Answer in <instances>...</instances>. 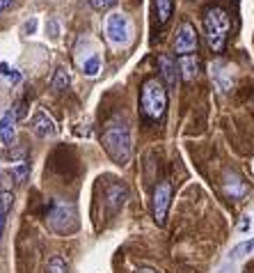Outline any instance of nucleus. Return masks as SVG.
<instances>
[{
  "label": "nucleus",
  "instance_id": "nucleus-10",
  "mask_svg": "<svg viewBox=\"0 0 254 273\" xmlns=\"http://www.w3.org/2000/svg\"><path fill=\"white\" fill-rule=\"evenodd\" d=\"M32 131L39 138H53L58 133V126H55L53 117L46 110H37V113L32 115Z\"/></svg>",
  "mask_w": 254,
  "mask_h": 273
},
{
  "label": "nucleus",
  "instance_id": "nucleus-2",
  "mask_svg": "<svg viewBox=\"0 0 254 273\" xmlns=\"http://www.w3.org/2000/svg\"><path fill=\"white\" fill-rule=\"evenodd\" d=\"M140 108L149 120H160L167 110V90L158 78L144 81L142 90H140Z\"/></svg>",
  "mask_w": 254,
  "mask_h": 273
},
{
  "label": "nucleus",
  "instance_id": "nucleus-14",
  "mask_svg": "<svg viewBox=\"0 0 254 273\" xmlns=\"http://www.w3.org/2000/svg\"><path fill=\"white\" fill-rule=\"evenodd\" d=\"M224 193L229 197H243L247 193V184L240 179V177H236V175H227V182H224Z\"/></svg>",
  "mask_w": 254,
  "mask_h": 273
},
{
  "label": "nucleus",
  "instance_id": "nucleus-12",
  "mask_svg": "<svg viewBox=\"0 0 254 273\" xmlns=\"http://www.w3.org/2000/svg\"><path fill=\"white\" fill-rule=\"evenodd\" d=\"M14 124H16V113L14 110H7V113L0 117V140H2L5 145L14 143V138H16Z\"/></svg>",
  "mask_w": 254,
  "mask_h": 273
},
{
  "label": "nucleus",
  "instance_id": "nucleus-3",
  "mask_svg": "<svg viewBox=\"0 0 254 273\" xmlns=\"http://www.w3.org/2000/svg\"><path fill=\"white\" fill-rule=\"evenodd\" d=\"M229 14L222 7H211L204 16V30H206V42L213 51H222L227 44V35H229Z\"/></svg>",
  "mask_w": 254,
  "mask_h": 273
},
{
  "label": "nucleus",
  "instance_id": "nucleus-26",
  "mask_svg": "<svg viewBox=\"0 0 254 273\" xmlns=\"http://www.w3.org/2000/svg\"><path fill=\"white\" fill-rule=\"evenodd\" d=\"M247 228H250V218H245V220H243V225H240V230H243V232H245Z\"/></svg>",
  "mask_w": 254,
  "mask_h": 273
},
{
  "label": "nucleus",
  "instance_id": "nucleus-5",
  "mask_svg": "<svg viewBox=\"0 0 254 273\" xmlns=\"http://www.w3.org/2000/svg\"><path fill=\"white\" fill-rule=\"evenodd\" d=\"M48 228L55 232V234H74L78 230V213H76V207L71 202H53L51 211H48Z\"/></svg>",
  "mask_w": 254,
  "mask_h": 273
},
{
  "label": "nucleus",
  "instance_id": "nucleus-25",
  "mask_svg": "<svg viewBox=\"0 0 254 273\" xmlns=\"http://www.w3.org/2000/svg\"><path fill=\"white\" fill-rule=\"evenodd\" d=\"M137 273H158V271H154V269H147V266H144V269H137Z\"/></svg>",
  "mask_w": 254,
  "mask_h": 273
},
{
  "label": "nucleus",
  "instance_id": "nucleus-1",
  "mask_svg": "<svg viewBox=\"0 0 254 273\" xmlns=\"http://www.w3.org/2000/svg\"><path fill=\"white\" fill-rule=\"evenodd\" d=\"M103 149L117 166H126L133 154V138L124 120H110L103 129Z\"/></svg>",
  "mask_w": 254,
  "mask_h": 273
},
{
  "label": "nucleus",
  "instance_id": "nucleus-7",
  "mask_svg": "<svg viewBox=\"0 0 254 273\" xmlns=\"http://www.w3.org/2000/svg\"><path fill=\"white\" fill-rule=\"evenodd\" d=\"M197 44H199V39H197V30H195L193 23L183 21L179 25V32H176V39H174V51L183 58V55H193L197 51Z\"/></svg>",
  "mask_w": 254,
  "mask_h": 273
},
{
  "label": "nucleus",
  "instance_id": "nucleus-24",
  "mask_svg": "<svg viewBox=\"0 0 254 273\" xmlns=\"http://www.w3.org/2000/svg\"><path fill=\"white\" fill-rule=\"evenodd\" d=\"M12 2H14V0H0V14H2V12H5V9H7Z\"/></svg>",
  "mask_w": 254,
  "mask_h": 273
},
{
  "label": "nucleus",
  "instance_id": "nucleus-18",
  "mask_svg": "<svg viewBox=\"0 0 254 273\" xmlns=\"http://www.w3.org/2000/svg\"><path fill=\"white\" fill-rule=\"evenodd\" d=\"M172 7H174V0H156L158 23H167V21H170V16H172Z\"/></svg>",
  "mask_w": 254,
  "mask_h": 273
},
{
  "label": "nucleus",
  "instance_id": "nucleus-22",
  "mask_svg": "<svg viewBox=\"0 0 254 273\" xmlns=\"http://www.w3.org/2000/svg\"><path fill=\"white\" fill-rule=\"evenodd\" d=\"M254 251V239H250V241H243L238 243L236 248L232 251V257H245L247 252H252Z\"/></svg>",
  "mask_w": 254,
  "mask_h": 273
},
{
  "label": "nucleus",
  "instance_id": "nucleus-20",
  "mask_svg": "<svg viewBox=\"0 0 254 273\" xmlns=\"http://www.w3.org/2000/svg\"><path fill=\"white\" fill-rule=\"evenodd\" d=\"M124 197H126V190L121 189V186H112L110 189V205L115 207V209H119V207L124 205Z\"/></svg>",
  "mask_w": 254,
  "mask_h": 273
},
{
  "label": "nucleus",
  "instance_id": "nucleus-11",
  "mask_svg": "<svg viewBox=\"0 0 254 273\" xmlns=\"http://www.w3.org/2000/svg\"><path fill=\"white\" fill-rule=\"evenodd\" d=\"M158 67H160L163 78L167 81V87H170V90H174V87H176V83H179V74H181L176 60H174L172 55H160V58H158Z\"/></svg>",
  "mask_w": 254,
  "mask_h": 273
},
{
  "label": "nucleus",
  "instance_id": "nucleus-21",
  "mask_svg": "<svg viewBox=\"0 0 254 273\" xmlns=\"http://www.w3.org/2000/svg\"><path fill=\"white\" fill-rule=\"evenodd\" d=\"M48 273H67V262L60 255H53L48 259Z\"/></svg>",
  "mask_w": 254,
  "mask_h": 273
},
{
  "label": "nucleus",
  "instance_id": "nucleus-6",
  "mask_svg": "<svg viewBox=\"0 0 254 273\" xmlns=\"http://www.w3.org/2000/svg\"><path fill=\"white\" fill-rule=\"evenodd\" d=\"M85 46H87V48H82V44H78V48H76L78 67H80V71L87 78H97L98 74H101V69H103V58H101L98 48L92 44V42L85 39Z\"/></svg>",
  "mask_w": 254,
  "mask_h": 273
},
{
  "label": "nucleus",
  "instance_id": "nucleus-8",
  "mask_svg": "<svg viewBox=\"0 0 254 273\" xmlns=\"http://www.w3.org/2000/svg\"><path fill=\"white\" fill-rule=\"evenodd\" d=\"M170 202H172V186H170V182H160L154 189V218L158 225H165Z\"/></svg>",
  "mask_w": 254,
  "mask_h": 273
},
{
  "label": "nucleus",
  "instance_id": "nucleus-15",
  "mask_svg": "<svg viewBox=\"0 0 254 273\" xmlns=\"http://www.w3.org/2000/svg\"><path fill=\"white\" fill-rule=\"evenodd\" d=\"M12 193L9 190H0V236L5 232V225H7L9 211H12Z\"/></svg>",
  "mask_w": 254,
  "mask_h": 273
},
{
  "label": "nucleus",
  "instance_id": "nucleus-17",
  "mask_svg": "<svg viewBox=\"0 0 254 273\" xmlns=\"http://www.w3.org/2000/svg\"><path fill=\"white\" fill-rule=\"evenodd\" d=\"M69 83H71V78H69V69L67 67H58V71H55V76H53V90H67Z\"/></svg>",
  "mask_w": 254,
  "mask_h": 273
},
{
  "label": "nucleus",
  "instance_id": "nucleus-13",
  "mask_svg": "<svg viewBox=\"0 0 254 273\" xmlns=\"http://www.w3.org/2000/svg\"><path fill=\"white\" fill-rule=\"evenodd\" d=\"M179 71L183 81H193L197 76V71H199V60L195 55H183L179 60Z\"/></svg>",
  "mask_w": 254,
  "mask_h": 273
},
{
  "label": "nucleus",
  "instance_id": "nucleus-16",
  "mask_svg": "<svg viewBox=\"0 0 254 273\" xmlns=\"http://www.w3.org/2000/svg\"><path fill=\"white\" fill-rule=\"evenodd\" d=\"M0 78L7 81L9 85H19L21 83V71L16 67H9L7 62H0Z\"/></svg>",
  "mask_w": 254,
  "mask_h": 273
},
{
  "label": "nucleus",
  "instance_id": "nucleus-23",
  "mask_svg": "<svg viewBox=\"0 0 254 273\" xmlns=\"http://www.w3.org/2000/svg\"><path fill=\"white\" fill-rule=\"evenodd\" d=\"M117 0H90V7L97 9V12H103V9H110Z\"/></svg>",
  "mask_w": 254,
  "mask_h": 273
},
{
  "label": "nucleus",
  "instance_id": "nucleus-9",
  "mask_svg": "<svg viewBox=\"0 0 254 273\" xmlns=\"http://www.w3.org/2000/svg\"><path fill=\"white\" fill-rule=\"evenodd\" d=\"M211 78H213V83H215L217 90L229 92L234 87L236 74H234L232 64H227V62H222V60H215L213 64H211Z\"/></svg>",
  "mask_w": 254,
  "mask_h": 273
},
{
  "label": "nucleus",
  "instance_id": "nucleus-4",
  "mask_svg": "<svg viewBox=\"0 0 254 273\" xmlns=\"http://www.w3.org/2000/svg\"><path fill=\"white\" fill-rule=\"evenodd\" d=\"M103 32H105V39L115 48H124L133 39V23H131V19L124 12H110L103 21Z\"/></svg>",
  "mask_w": 254,
  "mask_h": 273
},
{
  "label": "nucleus",
  "instance_id": "nucleus-19",
  "mask_svg": "<svg viewBox=\"0 0 254 273\" xmlns=\"http://www.w3.org/2000/svg\"><path fill=\"white\" fill-rule=\"evenodd\" d=\"M12 175H14V179L19 184H23L28 179V175H30V163H28V161H21V163L12 166Z\"/></svg>",
  "mask_w": 254,
  "mask_h": 273
}]
</instances>
